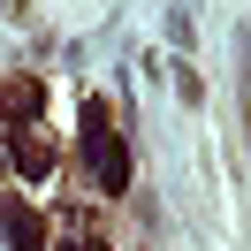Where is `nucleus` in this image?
Masks as SVG:
<instances>
[{"label": "nucleus", "mask_w": 251, "mask_h": 251, "mask_svg": "<svg viewBox=\"0 0 251 251\" xmlns=\"http://www.w3.org/2000/svg\"><path fill=\"white\" fill-rule=\"evenodd\" d=\"M0 236H8L16 251H46V221H38L23 198H0Z\"/></svg>", "instance_id": "nucleus-1"}, {"label": "nucleus", "mask_w": 251, "mask_h": 251, "mask_svg": "<svg viewBox=\"0 0 251 251\" xmlns=\"http://www.w3.org/2000/svg\"><path fill=\"white\" fill-rule=\"evenodd\" d=\"M175 92H183L190 107H198V99H205V84H198V69H190V61H175Z\"/></svg>", "instance_id": "nucleus-3"}, {"label": "nucleus", "mask_w": 251, "mask_h": 251, "mask_svg": "<svg viewBox=\"0 0 251 251\" xmlns=\"http://www.w3.org/2000/svg\"><path fill=\"white\" fill-rule=\"evenodd\" d=\"M69 251H76V244H69Z\"/></svg>", "instance_id": "nucleus-4"}, {"label": "nucleus", "mask_w": 251, "mask_h": 251, "mask_svg": "<svg viewBox=\"0 0 251 251\" xmlns=\"http://www.w3.org/2000/svg\"><path fill=\"white\" fill-rule=\"evenodd\" d=\"M8 152H16V168H23V175H46V168H53V152H46V145H31L23 129H8Z\"/></svg>", "instance_id": "nucleus-2"}]
</instances>
